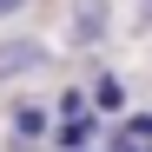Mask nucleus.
Returning a JSON list of instances; mask_svg holds the SVG:
<instances>
[{
    "mask_svg": "<svg viewBox=\"0 0 152 152\" xmlns=\"http://www.w3.org/2000/svg\"><path fill=\"white\" fill-rule=\"evenodd\" d=\"M33 0H0V20H13V13H27Z\"/></svg>",
    "mask_w": 152,
    "mask_h": 152,
    "instance_id": "nucleus-9",
    "label": "nucleus"
},
{
    "mask_svg": "<svg viewBox=\"0 0 152 152\" xmlns=\"http://www.w3.org/2000/svg\"><path fill=\"white\" fill-rule=\"evenodd\" d=\"M113 33V0H66V46H99Z\"/></svg>",
    "mask_w": 152,
    "mask_h": 152,
    "instance_id": "nucleus-1",
    "label": "nucleus"
},
{
    "mask_svg": "<svg viewBox=\"0 0 152 152\" xmlns=\"http://www.w3.org/2000/svg\"><path fill=\"white\" fill-rule=\"evenodd\" d=\"M93 139H99V113H80V119H60L53 126V145L60 152H86Z\"/></svg>",
    "mask_w": 152,
    "mask_h": 152,
    "instance_id": "nucleus-3",
    "label": "nucleus"
},
{
    "mask_svg": "<svg viewBox=\"0 0 152 152\" xmlns=\"http://www.w3.org/2000/svg\"><path fill=\"white\" fill-rule=\"evenodd\" d=\"M53 113H60V119H80V113H93V93H86V86H66V93L53 99Z\"/></svg>",
    "mask_w": 152,
    "mask_h": 152,
    "instance_id": "nucleus-6",
    "label": "nucleus"
},
{
    "mask_svg": "<svg viewBox=\"0 0 152 152\" xmlns=\"http://www.w3.org/2000/svg\"><path fill=\"white\" fill-rule=\"evenodd\" d=\"M13 132L27 139V145H40V139H46V113H40V106H13Z\"/></svg>",
    "mask_w": 152,
    "mask_h": 152,
    "instance_id": "nucleus-5",
    "label": "nucleus"
},
{
    "mask_svg": "<svg viewBox=\"0 0 152 152\" xmlns=\"http://www.w3.org/2000/svg\"><path fill=\"white\" fill-rule=\"evenodd\" d=\"M106 152H152V145H132V139H119V132H113V139H106Z\"/></svg>",
    "mask_w": 152,
    "mask_h": 152,
    "instance_id": "nucleus-8",
    "label": "nucleus"
},
{
    "mask_svg": "<svg viewBox=\"0 0 152 152\" xmlns=\"http://www.w3.org/2000/svg\"><path fill=\"white\" fill-rule=\"evenodd\" d=\"M46 60H53V53H46L40 40H27V33H20V40H0V80H7V73H40Z\"/></svg>",
    "mask_w": 152,
    "mask_h": 152,
    "instance_id": "nucleus-2",
    "label": "nucleus"
},
{
    "mask_svg": "<svg viewBox=\"0 0 152 152\" xmlns=\"http://www.w3.org/2000/svg\"><path fill=\"white\" fill-rule=\"evenodd\" d=\"M93 113H126V80L119 73H99L93 80Z\"/></svg>",
    "mask_w": 152,
    "mask_h": 152,
    "instance_id": "nucleus-4",
    "label": "nucleus"
},
{
    "mask_svg": "<svg viewBox=\"0 0 152 152\" xmlns=\"http://www.w3.org/2000/svg\"><path fill=\"white\" fill-rule=\"evenodd\" d=\"M113 132H119V139H132V145H152V113H126Z\"/></svg>",
    "mask_w": 152,
    "mask_h": 152,
    "instance_id": "nucleus-7",
    "label": "nucleus"
},
{
    "mask_svg": "<svg viewBox=\"0 0 152 152\" xmlns=\"http://www.w3.org/2000/svg\"><path fill=\"white\" fill-rule=\"evenodd\" d=\"M145 20H152V0H145Z\"/></svg>",
    "mask_w": 152,
    "mask_h": 152,
    "instance_id": "nucleus-10",
    "label": "nucleus"
}]
</instances>
